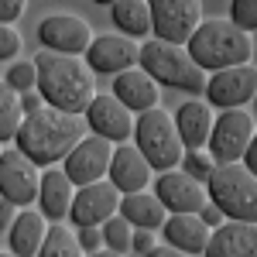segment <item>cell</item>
Returning a JSON list of instances; mask_svg holds the SVG:
<instances>
[{
	"instance_id": "obj_1",
	"label": "cell",
	"mask_w": 257,
	"mask_h": 257,
	"mask_svg": "<svg viewBox=\"0 0 257 257\" xmlns=\"http://www.w3.org/2000/svg\"><path fill=\"white\" fill-rule=\"evenodd\" d=\"M86 134H89L86 113H69V110H59V106L45 103L35 113H24L14 141L38 168H48V165L65 158Z\"/></svg>"
},
{
	"instance_id": "obj_2",
	"label": "cell",
	"mask_w": 257,
	"mask_h": 257,
	"mask_svg": "<svg viewBox=\"0 0 257 257\" xmlns=\"http://www.w3.org/2000/svg\"><path fill=\"white\" fill-rule=\"evenodd\" d=\"M38 89L48 106H59L69 113H86V106L96 96V72L89 69V62L79 55H65V52H52L41 48L38 59Z\"/></svg>"
},
{
	"instance_id": "obj_3",
	"label": "cell",
	"mask_w": 257,
	"mask_h": 257,
	"mask_svg": "<svg viewBox=\"0 0 257 257\" xmlns=\"http://www.w3.org/2000/svg\"><path fill=\"white\" fill-rule=\"evenodd\" d=\"M189 55L206 72H216L226 65H243L254 55V38L233 21H199L192 38L185 41Z\"/></svg>"
},
{
	"instance_id": "obj_4",
	"label": "cell",
	"mask_w": 257,
	"mask_h": 257,
	"mask_svg": "<svg viewBox=\"0 0 257 257\" xmlns=\"http://www.w3.org/2000/svg\"><path fill=\"white\" fill-rule=\"evenodd\" d=\"M138 65L144 72H151L158 86H172V89H182V93H202L206 89V69L196 65V59L189 55L185 45L168 38H155L148 45H141V59Z\"/></svg>"
},
{
	"instance_id": "obj_5",
	"label": "cell",
	"mask_w": 257,
	"mask_h": 257,
	"mask_svg": "<svg viewBox=\"0 0 257 257\" xmlns=\"http://www.w3.org/2000/svg\"><path fill=\"white\" fill-rule=\"evenodd\" d=\"M209 199L223 209L226 219H254L257 223V175L243 161H223L206 178Z\"/></svg>"
},
{
	"instance_id": "obj_6",
	"label": "cell",
	"mask_w": 257,
	"mask_h": 257,
	"mask_svg": "<svg viewBox=\"0 0 257 257\" xmlns=\"http://www.w3.org/2000/svg\"><path fill=\"white\" fill-rule=\"evenodd\" d=\"M134 144L144 151V158L151 161V168H178L182 165V134L175 127V117H168L161 106L141 110V117L134 120Z\"/></svg>"
},
{
	"instance_id": "obj_7",
	"label": "cell",
	"mask_w": 257,
	"mask_h": 257,
	"mask_svg": "<svg viewBox=\"0 0 257 257\" xmlns=\"http://www.w3.org/2000/svg\"><path fill=\"white\" fill-rule=\"evenodd\" d=\"M254 138V117L243 113V106H230L213 120V134H209V155L216 165L223 161H243V151Z\"/></svg>"
},
{
	"instance_id": "obj_8",
	"label": "cell",
	"mask_w": 257,
	"mask_h": 257,
	"mask_svg": "<svg viewBox=\"0 0 257 257\" xmlns=\"http://www.w3.org/2000/svg\"><path fill=\"white\" fill-rule=\"evenodd\" d=\"M38 185H41L38 165L21 148L0 151V196L18 202V206H28V202H38Z\"/></svg>"
},
{
	"instance_id": "obj_9",
	"label": "cell",
	"mask_w": 257,
	"mask_h": 257,
	"mask_svg": "<svg viewBox=\"0 0 257 257\" xmlns=\"http://www.w3.org/2000/svg\"><path fill=\"white\" fill-rule=\"evenodd\" d=\"M151 7V31L168 41H185L202 21V0H148Z\"/></svg>"
},
{
	"instance_id": "obj_10",
	"label": "cell",
	"mask_w": 257,
	"mask_h": 257,
	"mask_svg": "<svg viewBox=\"0 0 257 257\" xmlns=\"http://www.w3.org/2000/svg\"><path fill=\"white\" fill-rule=\"evenodd\" d=\"M113 141L103 138V134H86V138L62 158V168L65 175L72 178L76 185H86V182H96L110 172V161H113Z\"/></svg>"
},
{
	"instance_id": "obj_11",
	"label": "cell",
	"mask_w": 257,
	"mask_h": 257,
	"mask_svg": "<svg viewBox=\"0 0 257 257\" xmlns=\"http://www.w3.org/2000/svg\"><path fill=\"white\" fill-rule=\"evenodd\" d=\"M206 99L213 103V106H223V110H230V106H243V103H250L257 93V69L250 62H243V65H226V69H216L209 79H206Z\"/></svg>"
},
{
	"instance_id": "obj_12",
	"label": "cell",
	"mask_w": 257,
	"mask_h": 257,
	"mask_svg": "<svg viewBox=\"0 0 257 257\" xmlns=\"http://www.w3.org/2000/svg\"><path fill=\"white\" fill-rule=\"evenodd\" d=\"M120 209V189L113 182H86L76 189L72 196V206H69V216L76 226H103L106 219Z\"/></svg>"
},
{
	"instance_id": "obj_13",
	"label": "cell",
	"mask_w": 257,
	"mask_h": 257,
	"mask_svg": "<svg viewBox=\"0 0 257 257\" xmlns=\"http://www.w3.org/2000/svg\"><path fill=\"white\" fill-rule=\"evenodd\" d=\"M155 196L172 213H199L209 202V189H206V182L189 175L185 168H165L155 182Z\"/></svg>"
},
{
	"instance_id": "obj_14",
	"label": "cell",
	"mask_w": 257,
	"mask_h": 257,
	"mask_svg": "<svg viewBox=\"0 0 257 257\" xmlns=\"http://www.w3.org/2000/svg\"><path fill=\"white\" fill-rule=\"evenodd\" d=\"M131 113H134V110H131L123 99H117L113 93H96L93 103L86 106L89 131L110 138L113 144H120V141H127L134 134V117H131Z\"/></svg>"
},
{
	"instance_id": "obj_15",
	"label": "cell",
	"mask_w": 257,
	"mask_h": 257,
	"mask_svg": "<svg viewBox=\"0 0 257 257\" xmlns=\"http://www.w3.org/2000/svg\"><path fill=\"white\" fill-rule=\"evenodd\" d=\"M38 38L45 48L52 52H65V55H86L89 41H93V28L76 14H52L38 24Z\"/></svg>"
},
{
	"instance_id": "obj_16",
	"label": "cell",
	"mask_w": 257,
	"mask_h": 257,
	"mask_svg": "<svg viewBox=\"0 0 257 257\" xmlns=\"http://www.w3.org/2000/svg\"><path fill=\"white\" fill-rule=\"evenodd\" d=\"M141 59V45L131 35H99V38L89 41V48H86V62H89V69L93 72H103V76H117L123 69H131V65H138Z\"/></svg>"
},
{
	"instance_id": "obj_17",
	"label": "cell",
	"mask_w": 257,
	"mask_h": 257,
	"mask_svg": "<svg viewBox=\"0 0 257 257\" xmlns=\"http://www.w3.org/2000/svg\"><path fill=\"white\" fill-rule=\"evenodd\" d=\"M209 257H257V223L254 219H226L206 243Z\"/></svg>"
},
{
	"instance_id": "obj_18",
	"label": "cell",
	"mask_w": 257,
	"mask_h": 257,
	"mask_svg": "<svg viewBox=\"0 0 257 257\" xmlns=\"http://www.w3.org/2000/svg\"><path fill=\"white\" fill-rule=\"evenodd\" d=\"M151 161L144 158V151H141L138 144H123L120 141L117 148H113V161H110V182L117 185L120 192H141L148 182H151Z\"/></svg>"
},
{
	"instance_id": "obj_19",
	"label": "cell",
	"mask_w": 257,
	"mask_h": 257,
	"mask_svg": "<svg viewBox=\"0 0 257 257\" xmlns=\"http://www.w3.org/2000/svg\"><path fill=\"white\" fill-rule=\"evenodd\" d=\"M76 196V182L65 175V168H45L41 172V185H38V206L48 219H62L69 216V206Z\"/></svg>"
},
{
	"instance_id": "obj_20",
	"label": "cell",
	"mask_w": 257,
	"mask_h": 257,
	"mask_svg": "<svg viewBox=\"0 0 257 257\" xmlns=\"http://www.w3.org/2000/svg\"><path fill=\"white\" fill-rule=\"evenodd\" d=\"M161 230H165V240L175 250H185V254H206V243H209V233H213L199 219V213H172Z\"/></svg>"
},
{
	"instance_id": "obj_21",
	"label": "cell",
	"mask_w": 257,
	"mask_h": 257,
	"mask_svg": "<svg viewBox=\"0 0 257 257\" xmlns=\"http://www.w3.org/2000/svg\"><path fill=\"white\" fill-rule=\"evenodd\" d=\"M113 96L123 99L134 113L158 106V79L144 69H123L113 79Z\"/></svg>"
},
{
	"instance_id": "obj_22",
	"label": "cell",
	"mask_w": 257,
	"mask_h": 257,
	"mask_svg": "<svg viewBox=\"0 0 257 257\" xmlns=\"http://www.w3.org/2000/svg\"><path fill=\"white\" fill-rule=\"evenodd\" d=\"M175 127L182 134L185 148H206V141L213 134V110L206 99H185L175 113Z\"/></svg>"
},
{
	"instance_id": "obj_23",
	"label": "cell",
	"mask_w": 257,
	"mask_h": 257,
	"mask_svg": "<svg viewBox=\"0 0 257 257\" xmlns=\"http://www.w3.org/2000/svg\"><path fill=\"white\" fill-rule=\"evenodd\" d=\"M45 213L38 209H18V216L11 223L7 237H11V250L21 257H35L41 254V240H45Z\"/></svg>"
},
{
	"instance_id": "obj_24",
	"label": "cell",
	"mask_w": 257,
	"mask_h": 257,
	"mask_svg": "<svg viewBox=\"0 0 257 257\" xmlns=\"http://www.w3.org/2000/svg\"><path fill=\"white\" fill-rule=\"evenodd\" d=\"M120 216L131 219V226H148V230H158L165 226V219H168V209H165V202L158 196H151V192H123L120 199Z\"/></svg>"
},
{
	"instance_id": "obj_25",
	"label": "cell",
	"mask_w": 257,
	"mask_h": 257,
	"mask_svg": "<svg viewBox=\"0 0 257 257\" xmlns=\"http://www.w3.org/2000/svg\"><path fill=\"white\" fill-rule=\"evenodd\" d=\"M113 24L131 38H144L151 31V7L148 0H113Z\"/></svg>"
},
{
	"instance_id": "obj_26",
	"label": "cell",
	"mask_w": 257,
	"mask_h": 257,
	"mask_svg": "<svg viewBox=\"0 0 257 257\" xmlns=\"http://www.w3.org/2000/svg\"><path fill=\"white\" fill-rule=\"evenodd\" d=\"M24 120V106H21V93L11 82H0V141H14Z\"/></svg>"
},
{
	"instance_id": "obj_27",
	"label": "cell",
	"mask_w": 257,
	"mask_h": 257,
	"mask_svg": "<svg viewBox=\"0 0 257 257\" xmlns=\"http://www.w3.org/2000/svg\"><path fill=\"white\" fill-rule=\"evenodd\" d=\"M79 250V237L69 226H52L41 240V257H76Z\"/></svg>"
},
{
	"instance_id": "obj_28",
	"label": "cell",
	"mask_w": 257,
	"mask_h": 257,
	"mask_svg": "<svg viewBox=\"0 0 257 257\" xmlns=\"http://www.w3.org/2000/svg\"><path fill=\"white\" fill-rule=\"evenodd\" d=\"M131 240H134V230H131V219L127 216H113L103 223V243L110 247V250H131Z\"/></svg>"
},
{
	"instance_id": "obj_29",
	"label": "cell",
	"mask_w": 257,
	"mask_h": 257,
	"mask_svg": "<svg viewBox=\"0 0 257 257\" xmlns=\"http://www.w3.org/2000/svg\"><path fill=\"white\" fill-rule=\"evenodd\" d=\"M7 82L18 89V93H28V89H35L38 86V65H35V59L31 62H14L11 69H7Z\"/></svg>"
},
{
	"instance_id": "obj_30",
	"label": "cell",
	"mask_w": 257,
	"mask_h": 257,
	"mask_svg": "<svg viewBox=\"0 0 257 257\" xmlns=\"http://www.w3.org/2000/svg\"><path fill=\"white\" fill-rule=\"evenodd\" d=\"M182 168L189 172V175H196L199 182H206V178L213 175V168H216V161L209 151H202V148H189V155L182 158Z\"/></svg>"
},
{
	"instance_id": "obj_31",
	"label": "cell",
	"mask_w": 257,
	"mask_h": 257,
	"mask_svg": "<svg viewBox=\"0 0 257 257\" xmlns=\"http://www.w3.org/2000/svg\"><path fill=\"white\" fill-rule=\"evenodd\" d=\"M230 21L243 31H257V0H230Z\"/></svg>"
},
{
	"instance_id": "obj_32",
	"label": "cell",
	"mask_w": 257,
	"mask_h": 257,
	"mask_svg": "<svg viewBox=\"0 0 257 257\" xmlns=\"http://www.w3.org/2000/svg\"><path fill=\"white\" fill-rule=\"evenodd\" d=\"M18 52H21V35L7 24V21H0V62L14 59Z\"/></svg>"
},
{
	"instance_id": "obj_33",
	"label": "cell",
	"mask_w": 257,
	"mask_h": 257,
	"mask_svg": "<svg viewBox=\"0 0 257 257\" xmlns=\"http://www.w3.org/2000/svg\"><path fill=\"white\" fill-rule=\"evenodd\" d=\"M79 247L86 250V254H93V250H99L103 247V230H96V226H79Z\"/></svg>"
},
{
	"instance_id": "obj_34",
	"label": "cell",
	"mask_w": 257,
	"mask_h": 257,
	"mask_svg": "<svg viewBox=\"0 0 257 257\" xmlns=\"http://www.w3.org/2000/svg\"><path fill=\"white\" fill-rule=\"evenodd\" d=\"M155 247H158V240H155V230H148V226H141L131 240V250H138V254H151Z\"/></svg>"
},
{
	"instance_id": "obj_35",
	"label": "cell",
	"mask_w": 257,
	"mask_h": 257,
	"mask_svg": "<svg viewBox=\"0 0 257 257\" xmlns=\"http://www.w3.org/2000/svg\"><path fill=\"white\" fill-rule=\"evenodd\" d=\"M24 7H28V0H0V21H18L24 14Z\"/></svg>"
},
{
	"instance_id": "obj_36",
	"label": "cell",
	"mask_w": 257,
	"mask_h": 257,
	"mask_svg": "<svg viewBox=\"0 0 257 257\" xmlns=\"http://www.w3.org/2000/svg\"><path fill=\"white\" fill-rule=\"evenodd\" d=\"M199 219H202V223H206V226H209V230H216L219 223H223V209H219L216 202H213V199H209V202H206V206H202V209H199Z\"/></svg>"
},
{
	"instance_id": "obj_37",
	"label": "cell",
	"mask_w": 257,
	"mask_h": 257,
	"mask_svg": "<svg viewBox=\"0 0 257 257\" xmlns=\"http://www.w3.org/2000/svg\"><path fill=\"white\" fill-rule=\"evenodd\" d=\"M18 202H11V199H4L0 202V233H7L11 230V223H14V216H18Z\"/></svg>"
},
{
	"instance_id": "obj_38",
	"label": "cell",
	"mask_w": 257,
	"mask_h": 257,
	"mask_svg": "<svg viewBox=\"0 0 257 257\" xmlns=\"http://www.w3.org/2000/svg\"><path fill=\"white\" fill-rule=\"evenodd\" d=\"M21 106H24V113H35V110H41V106H45V96L28 89V93H21Z\"/></svg>"
},
{
	"instance_id": "obj_39",
	"label": "cell",
	"mask_w": 257,
	"mask_h": 257,
	"mask_svg": "<svg viewBox=\"0 0 257 257\" xmlns=\"http://www.w3.org/2000/svg\"><path fill=\"white\" fill-rule=\"evenodd\" d=\"M243 165L257 175V131H254V138H250V144H247V151H243Z\"/></svg>"
},
{
	"instance_id": "obj_40",
	"label": "cell",
	"mask_w": 257,
	"mask_h": 257,
	"mask_svg": "<svg viewBox=\"0 0 257 257\" xmlns=\"http://www.w3.org/2000/svg\"><path fill=\"white\" fill-rule=\"evenodd\" d=\"M93 4H113V0H93Z\"/></svg>"
},
{
	"instance_id": "obj_41",
	"label": "cell",
	"mask_w": 257,
	"mask_h": 257,
	"mask_svg": "<svg viewBox=\"0 0 257 257\" xmlns=\"http://www.w3.org/2000/svg\"><path fill=\"white\" fill-rule=\"evenodd\" d=\"M254 106H257V93H254Z\"/></svg>"
}]
</instances>
